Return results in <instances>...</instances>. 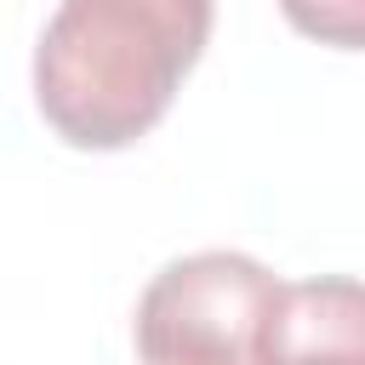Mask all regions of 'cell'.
Wrapping results in <instances>:
<instances>
[{"mask_svg": "<svg viewBox=\"0 0 365 365\" xmlns=\"http://www.w3.org/2000/svg\"><path fill=\"white\" fill-rule=\"evenodd\" d=\"M217 0H57L34 46L40 120L68 148L148 137L211 40Z\"/></svg>", "mask_w": 365, "mask_h": 365, "instance_id": "cell-1", "label": "cell"}, {"mask_svg": "<svg viewBox=\"0 0 365 365\" xmlns=\"http://www.w3.org/2000/svg\"><path fill=\"white\" fill-rule=\"evenodd\" d=\"M279 279L245 251L165 262L137 297L131 342L143 365H257V336Z\"/></svg>", "mask_w": 365, "mask_h": 365, "instance_id": "cell-2", "label": "cell"}, {"mask_svg": "<svg viewBox=\"0 0 365 365\" xmlns=\"http://www.w3.org/2000/svg\"><path fill=\"white\" fill-rule=\"evenodd\" d=\"M257 365H365V279H279Z\"/></svg>", "mask_w": 365, "mask_h": 365, "instance_id": "cell-3", "label": "cell"}, {"mask_svg": "<svg viewBox=\"0 0 365 365\" xmlns=\"http://www.w3.org/2000/svg\"><path fill=\"white\" fill-rule=\"evenodd\" d=\"M279 11L302 40L365 51V0H279Z\"/></svg>", "mask_w": 365, "mask_h": 365, "instance_id": "cell-4", "label": "cell"}]
</instances>
